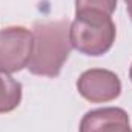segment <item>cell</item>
I'll use <instances>...</instances> for the list:
<instances>
[{
	"label": "cell",
	"instance_id": "8",
	"mask_svg": "<svg viewBox=\"0 0 132 132\" xmlns=\"http://www.w3.org/2000/svg\"><path fill=\"white\" fill-rule=\"evenodd\" d=\"M125 2H126V8H128V14L132 20V0H125Z\"/></svg>",
	"mask_w": 132,
	"mask_h": 132
},
{
	"label": "cell",
	"instance_id": "7",
	"mask_svg": "<svg viewBox=\"0 0 132 132\" xmlns=\"http://www.w3.org/2000/svg\"><path fill=\"white\" fill-rule=\"evenodd\" d=\"M117 8V0H75V14H103L112 15Z\"/></svg>",
	"mask_w": 132,
	"mask_h": 132
},
{
	"label": "cell",
	"instance_id": "1",
	"mask_svg": "<svg viewBox=\"0 0 132 132\" xmlns=\"http://www.w3.org/2000/svg\"><path fill=\"white\" fill-rule=\"evenodd\" d=\"M32 35V55L26 68L34 75L57 77L72 49L69 42V22L35 23Z\"/></svg>",
	"mask_w": 132,
	"mask_h": 132
},
{
	"label": "cell",
	"instance_id": "6",
	"mask_svg": "<svg viewBox=\"0 0 132 132\" xmlns=\"http://www.w3.org/2000/svg\"><path fill=\"white\" fill-rule=\"evenodd\" d=\"M22 101V83L11 74L0 72V114L14 111Z\"/></svg>",
	"mask_w": 132,
	"mask_h": 132
},
{
	"label": "cell",
	"instance_id": "4",
	"mask_svg": "<svg viewBox=\"0 0 132 132\" xmlns=\"http://www.w3.org/2000/svg\"><path fill=\"white\" fill-rule=\"evenodd\" d=\"M78 94L91 103H106L115 100L121 92L118 75L108 69H88L77 80Z\"/></svg>",
	"mask_w": 132,
	"mask_h": 132
},
{
	"label": "cell",
	"instance_id": "9",
	"mask_svg": "<svg viewBox=\"0 0 132 132\" xmlns=\"http://www.w3.org/2000/svg\"><path fill=\"white\" fill-rule=\"evenodd\" d=\"M129 77H131V81H132V66H131V69H129Z\"/></svg>",
	"mask_w": 132,
	"mask_h": 132
},
{
	"label": "cell",
	"instance_id": "2",
	"mask_svg": "<svg viewBox=\"0 0 132 132\" xmlns=\"http://www.w3.org/2000/svg\"><path fill=\"white\" fill-rule=\"evenodd\" d=\"M115 35V23L103 14H75V20L69 25L71 46L85 55L98 57L106 54L112 48Z\"/></svg>",
	"mask_w": 132,
	"mask_h": 132
},
{
	"label": "cell",
	"instance_id": "5",
	"mask_svg": "<svg viewBox=\"0 0 132 132\" xmlns=\"http://www.w3.org/2000/svg\"><path fill=\"white\" fill-rule=\"evenodd\" d=\"M80 132H132L129 115L121 108L89 111L80 121Z\"/></svg>",
	"mask_w": 132,
	"mask_h": 132
},
{
	"label": "cell",
	"instance_id": "3",
	"mask_svg": "<svg viewBox=\"0 0 132 132\" xmlns=\"http://www.w3.org/2000/svg\"><path fill=\"white\" fill-rule=\"evenodd\" d=\"M32 31L9 26L0 31V72L12 74L26 68L32 55Z\"/></svg>",
	"mask_w": 132,
	"mask_h": 132
}]
</instances>
